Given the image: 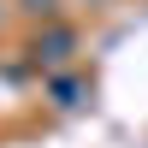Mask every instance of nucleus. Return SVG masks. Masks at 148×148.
Wrapping results in <instances>:
<instances>
[{"instance_id":"1","label":"nucleus","mask_w":148,"mask_h":148,"mask_svg":"<svg viewBox=\"0 0 148 148\" xmlns=\"http://www.w3.org/2000/svg\"><path fill=\"white\" fill-rule=\"evenodd\" d=\"M65 53H71V30H47L42 42H36V59H47V65H59Z\"/></svg>"},{"instance_id":"2","label":"nucleus","mask_w":148,"mask_h":148,"mask_svg":"<svg viewBox=\"0 0 148 148\" xmlns=\"http://www.w3.org/2000/svg\"><path fill=\"white\" fill-rule=\"evenodd\" d=\"M53 101H59V107H77V101H83V83H77V77H53Z\"/></svg>"}]
</instances>
